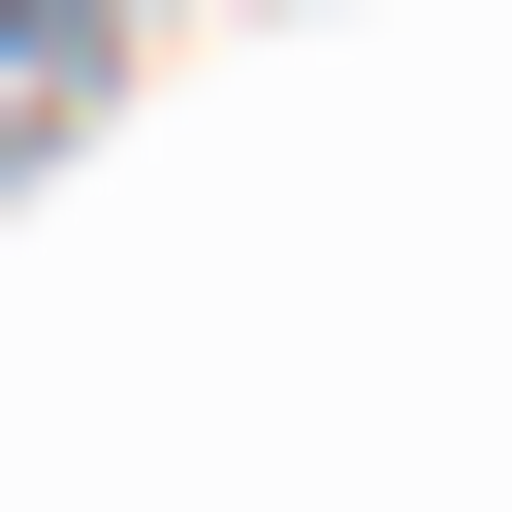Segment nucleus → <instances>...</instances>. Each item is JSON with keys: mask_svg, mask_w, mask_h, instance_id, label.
Instances as JSON below:
<instances>
[{"mask_svg": "<svg viewBox=\"0 0 512 512\" xmlns=\"http://www.w3.org/2000/svg\"><path fill=\"white\" fill-rule=\"evenodd\" d=\"M96 32H128V0H96Z\"/></svg>", "mask_w": 512, "mask_h": 512, "instance_id": "1", "label": "nucleus"}]
</instances>
